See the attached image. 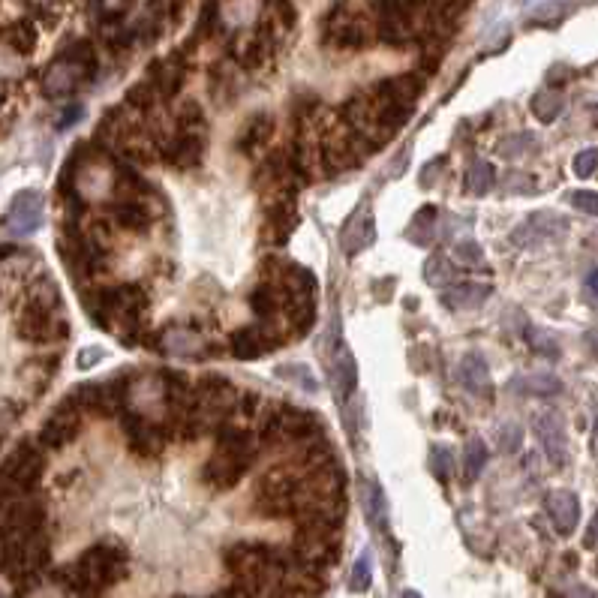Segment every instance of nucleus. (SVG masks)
I'll return each mask as SVG.
<instances>
[{
  "mask_svg": "<svg viewBox=\"0 0 598 598\" xmlns=\"http://www.w3.org/2000/svg\"><path fill=\"white\" fill-rule=\"evenodd\" d=\"M259 436L250 424L226 421L217 430V448L202 466V481L211 490H232L259 460Z\"/></svg>",
  "mask_w": 598,
  "mask_h": 598,
  "instance_id": "nucleus-1",
  "label": "nucleus"
},
{
  "mask_svg": "<svg viewBox=\"0 0 598 598\" xmlns=\"http://www.w3.org/2000/svg\"><path fill=\"white\" fill-rule=\"evenodd\" d=\"M127 574V550L118 544H94L85 550L67 571V580L79 592H103L124 580Z\"/></svg>",
  "mask_w": 598,
  "mask_h": 598,
  "instance_id": "nucleus-2",
  "label": "nucleus"
},
{
  "mask_svg": "<svg viewBox=\"0 0 598 598\" xmlns=\"http://www.w3.org/2000/svg\"><path fill=\"white\" fill-rule=\"evenodd\" d=\"M301 490H304V466L301 463L274 466L271 472H265L259 478L253 505L265 517H292V514H298Z\"/></svg>",
  "mask_w": 598,
  "mask_h": 598,
  "instance_id": "nucleus-3",
  "label": "nucleus"
},
{
  "mask_svg": "<svg viewBox=\"0 0 598 598\" xmlns=\"http://www.w3.org/2000/svg\"><path fill=\"white\" fill-rule=\"evenodd\" d=\"M97 76V55H94V46L88 40H79L73 43L70 49H64L46 70L43 76V91L46 97H70L76 94L82 85L94 82Z\"/></svg>",
  "mask_w": 598,
  "mask_h": 598,
  "instance_id": "nucleus-4",
  "label": "nucleus"
},
{
  "mask_svg": "<svg viewBox=\"0 0 598 598\" xmlns=\"http://www.w3.org/2000/svg\"><path fill=\"white\" fill-rule=\"evenodd\" d=\"M46 472V454L34 442H22L4 463H0V505L28 496L37 490Z\"/></svg>",
  "mask_w": 598,
  "mask_h": 598,
  "instance_id": "nucleus-5",
  "label": "nucleus"
},
{
  "mask_svg": "<svg viewBox=\"0 0 598 598\" xmlns=\"http://www.w3.org/2000/svg\"><path fill=\"white\" fill-rule=\"evenodd\" d=\"M121 427H124L130 451L139 457H157L169 448V439H175L166 421L148 418L145 412H139L133 406H127L121 412Z\"/></svg>",
  "mask_w": 598,
  "mask_h": 598,
  "instance_id": "nucleus-6",
  "label": "nucleus"
},
{
  "mask_svg": "<svg viewBox=\"0 0 598 598\" xmlns=\"http://www.w3.org/2000/svg\"><path fill=\"white\" fill-rule=\"evenodd\" d=\"M286 340H289V331H283L277 322H256V325L238 328L229 337V349L241 361H256V358L274 352L277 346H283Z\"/></svg>",
  "mask_w": 598,
  "mask_h": 598,
  "instance_id": "nucleus-7",
  "label": "nucleus"
},
{
  "mask_svg": "<svg viewBox=\"0 0 598 598\" xmlns=\"http://www.w3.org/2000/svg\"><path fill=\"white\" fill-rule=\"evenodd\" d=\"M325 40L337 49H364L370 43V25L349 4H337L325 19Z\"/></svg>",
  "mask_w": 598,
  "mask_h": 598,
  "instance_id": "nucleus-8",
  "label": "nucleus"
},
{
  "mask_svg": "<svg viewBox=\"0 0 598 598\" xmlns=\"http://www.w3.org/2000/svg\"><path fill=\"white\" fill-rule=\"evenodd\" d=\"M19 337L37 346L46 343H61L70 337V325L64 310H40V307H25L19 319Z\"/></svg>",
  "mask_w": 598,
  "mask_h": 598,
  "instance_id": "nucleus-9",
  "label": "nucleus"
},
{
  "mask_svg": "<svg viewBox=\"0 0 598 598\" xmlns=\"http://www.w3.org/2000/svg\"><path fill=\"white\" fill-rule=\"evenodd\" d=\"M568 232V220L556 211H535L529 214L514 232H511V244L514 247H523V250H532L538 244H547V241H556Z\"/></svg>",
  "mask_w": 598,
  "mask_h": 598,
  "instance_id": "nucleus-10",
  "label": "nucleus"
},
{
  "mask_svg": "<svg viewBox=\"0 0 598 598\" xmlns=\"http://www.w3.org/2000/svg\"><path fill=\"white\" fill-rule=\"evenodd\" d=\"M46 217V199L40 190H22L13 202L10 211L4 217V229L10 235H31L43 226Z\"/></svg>",
  "mask_w": 598,
  "mask_h": 598,
  "instance_id": "nucleus-11",
  "label": "nucleus"
},
{
  "mask_svg": "<svg viewBox=\"0 0 598 598\" xmlns=\"http://www.w3.org/2000/svg\"><path fill=\"white\" fill-rule=\"evenodd\" d=\"M79 433H82L79 406H76L73 400H67L64 406H58V409L46 418V424H43V430H40V445H43V448H52V451H61V448L70 445Z\"/></svg>",
  "mask_w": 598,
  "mask_h": 598,
  "instance_id": "nucleus-12",
  "label": "nucleus"
},
{
  "mask_svg": "<svg viewBox=\"0 0 598 598\" xmlns=\"http://www.w3.org/2000/svg\"><path fill=\"white\" fill-rule=\"evenodd\" d=\"M532 433L538 436L544 454L550 463L562 466L568 460V436H565V424H562V415L553 412V409H541L532 415Z\"/></svg>",
  "mask_w": 598,
  "mask_h": 598,
  "instance_id": "nucleus-13",
  "label": "nucleus"
},
{
  "mask_svg": "<svg viewBox=\"0 0 598 598\" xmlns=\"http://www.w3.org/2000/svg\"><path fill=\"white\" fill-rule=\"evenodd\" d=\"M160 157L172 169H193L205 157V133L175 130V136L160 142Z\"/></svg>",
  "mask_w": 598,
  "mask_h": 598,
  "instance_id": "nucleus-14",
  "label": "nucleus"
},
{
  "mask_svg": "<svg viewBox=\"0 0 598 598\" xmlns=\"http://www.w3.org/2000/svg\"><path fill=\"white\" fill-rule=\"evenodd\" d=\"M373 91H376L382 100H388V103H394V106L412 112V109L418 106L421 94H424V79H421L418 73H400V76H391V79L379 82Z\"/></svg>",
  "mask_w": 598,
  "mask_h": 598,
  "instance_id": "nucleus-15",
  "label": "nucleus"
},
{
  "mask_svg": "<svg viewBox=\"0 0 598 598\" xmlns=\"http://www.w3.org/2000/svg\"><path fill=\"white\" fill-rule=\"evenodd\" d=\"M148 79L154 82L160 100L175 97V94L184 88V82H187V58H184V52H175V55L157 61V64L148 70Z\"/></svg>",
  "mask_w": 598,
  "mask_h": 598,
  "instance_id": "nucleus-16",
  "label": "nucleus"
},
{
  "mask_svg": "<svg viewBox=\"0 0 598 598\" xmlns=\"http://www.w3.org/2000/svg\"><path fill=\"white\" fill-rule=\"evenodd\" d=\"M295 226H298L295 196H283V199H277V202L268 208V214H265V235H268V241H271L274 247H283V244L292 238Z\"/></svg>",
  "mask_w": 598,
  "mask_h": 598,
  "instance_id": "nucleus-17",
  "label": "nucleus"
},
{
  "mask_svg": "<svg viewBox=\"0 0 598 598\" xmlns=\"http://www.w3.org/2000/svg\"><path fill=\"white\" fill-rule=\"evenodd\" d=\"M544 508H547V517L553 523V529L559 535H571L580 523V502L571 490H553L547 493L544 499Z\"/></svg>",
  "mask_w": 598,
  "mask_h": 598,
  "instance_id": "nucleus-18",
  "label": "nucleus"
},
{
  "mask_svg": "<svg viewBox=\"0 0 598 598\" xmlns=\"http://www.w3.org/2000/svg\"><path fill=\"white\" fill-rule=\"evenodd\" d=\"M460 385L469 391V394H475V397H481V400H493V379H490V367H487V361H484V355L481 352H466L463 355V361H460Z\"/></svg>",
  "mask_w": 598,
  "mask_h": 598,
  "instance_id": "nucleus-19",
  "label": "nucleus"
},
{
  "mask_svg": "<svg viewBox=\"0 0 598 598\" xmlns=\"http://www.w3.org/2000/svg\"><path fill=\"white\" fill-rule=\"evenodd\" d=\"M286 304H289V295L274 280H262L250 292V310L259 316V322H277L280 313L286 316Z\"/></svg>",
  "mask_w": 598,
  "mask_h": 598,
  "instance_id": "nucleus-20",
  "label": "nucleus"
},
{
  "mask_svg": "<svg viewBox=\"0 0 598 598\" xmlns=\"http://www.w3.org/2000/svg\"><path fill=\"white\" fill-rule=\"evenodd\" d=\"M373 241H376V223H373V214H370V211H358V214L343 226L340 247H343V253L352 259V256H358L361 250H367Z\"/></svg>",
  "mask_w": 598,
  "mask_h": 598,
  "instance_id": "nucleus-21",
  "label": "nucleus"
},
{
  "mask_svg": "<svg viewBox=\"0 0 598 598\" xmlns=\"http://www.w3.org/2000/svg\"><path fill=\"white\" fill-rule=\"evenodd\" d=\"M112 214H115V223H118L121 229L136 232V235L148 232V226L154 223L151 205L142 202V199H136V196H124L121 202H115V211H112Z\"/></svg>",
  "mask_w": 598,
  "mask_h": 598,
  "instance_id": "nucleus-22",
  "label": "nucleus"
},
{
  "mask_svg": "<svg viewBox=\"0 0 598 598\" xmlns=\"http://www.w3.org/2000/svg\"><path fill=\"white\" fill-rule=\"evenodd\" d=\"M493 295V286L487 283H454L442 289V304L448 310H475Z\"/></svg>",
  "mask_w": 598,
  "mask_h": 598,
  "instance_id": "nucleus-23",
  "label": "nucleus"
},
{
  "mask_svg": "<svg viewBox=\"0 0 598 598\" xmlns=\"http://www.w3.org/2000/svg\"><path fill=\"white\" fill-rule=\"evenodd\" d=\"M154 343L169 355H193V358L205 349V340L193 328H181V325H169L166 331H160Z\"/></svg>",
  "mask_w": 598,
  "mask_h": 598,
  "instance_id": "nucleus-24",
  "label": "nucleus"
},
{
  "mask_svg": "<svg viewBox=\"0 0 598 598\" xmlns=\"http://www.w3.org/2000/svg\"><path fill=\"white\" fill-rule=\"evenodd\" d=\"M358 388V361L349 346H337L334 355V391L337 400H349Z\"/></svg>",
  "mask_w": 598,
  "mask_h": 598,
  "instance_id": "nucleus-25",
  "label": "nucleus"
},
{
  "mask_svg": "<svg viewBox=\"0 0 598 598\" xmlns=\"http://www.w3.org/2000/svg\"><path fill=\"white\" fill-rule=\"evenodd\" d=\"M286 325H289V337H295V340L307 337L310 328L316 325V295L292 298L286 304Z\"/></svg>",
  "mask_w": 598,
  "mask_h": 598,
  "instance_id": "nucleus-26",
  "label": "nucleus"
},
{
  "mask_svg": "<svg viewBox=\"0 0 598 598\" xmlns=\"http://www.w3.org/2000/svg\"><path fill=\"white\" fill-rule=\"evenodd\" d=\"M271 133H274V121H271V115H265V112L253 115V118L247 121V127L241 130L238 151H244V154H259V151L268 145Z\"/></svg>",
  "mask_w": 598,
  "mask_h": 598,
  "instance_id": "nucleus-27",
  "label": "nucleus"
},
{
  "mask_svg": "<svg viewBox=\"0 0 598 598\" xmlns=\"http://www.w3.org/2000/svg\"><path fill=\"white\" fill-rule=\"evenodd\" d=\"M361 499H364V517L370 520L373 529H385V520H388V499H385V490L376 484V481H364V490H361Z\"/></svg>",
  "mask_w": 598,
  "mask_h": 598,
  "instance_id": "nucleus-28",
  "label": "nucleus"
},
{
  "mask_svg": "<svg viewBox=\"0 0 598 598\" xmlns=\"http://www.w3.org/2000/svg\"><path fill=\"white\" fill-rule=\"evenodd\" d=\"M61 292L55 286L52 277H37L31 286H28V295H25V307H40V310H64L61 307Z\"/></svg>",
  "mask_w": 598,
  "mask_h": 598,
  "instance_id": "nucleus-29",
  "label": "nucleus"
},
{
  "mask_svg": "<svg viewBox=\"0 0 598 598\" xmlns=\"http://www.w3.org/2000/svg\"><path fill=\"white\" fill-rule=\"evenodd\" d=\"M436 220H439V208L436 205H424L412 214L409 223V241L418 247H427L436 238Z\"/></svg>",
  "mask_w": 598,
  "mask_h": 598,
  "instance_id": "nucleus-30",
  "label": "nucleus"
},
{
  "mask_svg": "<svg viewBox=\"0 0 598 598\" xmlns=\"http://www.w3.org/2000/svg\"><path fill=\"white\" fill-rule=\"evenodd\" d=\"M511 388L520 394H532V397H553L562 391V382L550 373H532V376H517L511 382Z\"/></svg>",
  "mask_w": 598,
  "mask_h": 598,
  "instance_id": "nucleus-31",
  "label": "nucleus"
},
{
  "mask_svg": "<svg viewBox=\"0 0 598 598\" xmlns=\"http://www.w3.org/2000/svg\"><path fill=\"white\" fill-rule=\"evenodd\" d=\"M529 109H532V115H535L541 124H553V121L562 115V109H565V100H562V94H559V91H553V88H544V91H538V94L529 100Z\"/></svg>",
  "mask_w": 598,
  "mask_h": 598,
  "instance_id": "nucleus-32",
  "label": "nucleus"
},
{
  "mask_svg": "<svg viewBox=\"0 0 598 598\" xmlns=\"http://www.w3.org/2000/svg\"><path fill=\"white\" fill-rule=\"evenodd\" d=\"M496 184V169L484 160H475L466 169V193L469 196H487Z\"/></svg>",
  "mask_w": 598,
  "mask_h": 598,
  "instance_id": "nucleus-33",
  "label": "nucleus"
},
{
  "mask_svg": "<svg viewBox=\"0 0 598 598\" xmlns=\"http://www.w3.org/2000/svg\"><path fill=\"white\" fill-rule=\"evenodd\" d=\"M424 280L430 283V286H451L454 280H457V268H454V262L448 259V256H442V253H433L427 262H424Z\"/></svg>",
  "mask_w": 598,
  "mask_h": 598,
  "instance_id": "nucleus-34",
  "label": "nucleus"
},
{
  "mask_svg": "<svg viewBox=\"0 0 598 598\" xmlns=\"http://www.w3.org/2000/svg\"><path fill=\"white\" fill-rule=\"evenodd\" d=\"M157 100H160V94H157V88H154V82L148 76L127 91V106L136 109V112H142V115H148L157 106Z\"/></svg>",
  "mask_w": 598,
  "mask_h": 598,
  "instance_id": "nucleus-35",
  "label": "nucleus"
},
{
  "mask_svg": "<svg viewBox=\"0 0 598 598\" xmlns=\"http://www.w3.org/2000/svg\"><path fill=\"white\" fill-rule=\"evenodd\" d=\"M175 130H190V133H205L208 121L205 112L196 100H187L178 112H175Z\"/></svg>",
  "mask_w": 598,
  "mask_h": 598,
  "instance_id": "nucleus-36",
  "label": "nucleus"
},
{
  "mask_svg": "<svg viewBox=\"0 0 598 598\" xmlns=\"http://www.w3.org/2000/svg\"><path fill=\"white\" fill-rule=\"evenodd\" d=\"M526 343H529L532 352H538V355H544V358H550V361L559 358V340H556L547 328L529 325V328H526Z\"/></svg>",
  "mask_w": 598,
  "mask_h": 598,
  "instance_id": "nucleus-37",
  "label": "nucleus"
},
{
  "mask_svg": "<svg viewBox=\"0 0 598 598\" xmlns=\"http://www.w3.org/2000/svg\"><path fill=\"white\" fill-rule=\"evenodd\" d=\"M484 463H487V445L481 439H469L466 448H463V475H466V481H475L484 472Z\"/></svg>",
  "mask_w": 598,
  "mask_h": 598,
  "instance_id": "nucleus-38",
  "label": "nucleus"
},
{
  "mask_svg": "<svg viewBox=\"0 0 598 598\" xmlns=\"http://www.w3.org/2000/svg\"><path fill=\"white\" fill-rule=\"evenodd\" d=\"M277 376L286 379V382H295L307 394L319 391V382H316V376H313V370L307 364H283V367H277Z\"/></svg>",
  "mask_w": 598,
  "mask_h": 598,
  "instance_id": "nucleus-39",
  "label": "nucleus"
},
{
  "mask_svg": "<svg viewBox=\"0 0 598 598\" xmlns=\"http://www.w3.org/2000/svg\"><path fill=\"white\" fill-rule=\"evenodd\" d=\"M370 583H373V556H370V550H364V553L355 559V565H352L349 589L361 595V592H367V589H370Z\"/></svg>",
  "mask_w": 598,
  "mask_h": 598,
  "instance_id": "nucleus-40",
  "label": "nucleus"
},
{
  "mask_svg": "<svg viewBox=\"0 0 598 598\" xmlns=\"http://www.w3.org/2000/svg\"><path fill=\"white\" fill-rule=\"evenodd\" d=\"M454 262L466 265V268H478L484 265V250L478 241H457L454 244Z\"/></svg>",
  "mask_w": 598,
  "mask_h": 598,
  "instance_id": "nucleus-41",
  "label": "nucleus"
},
{
  "mask_svg": "<svg viewBox=\"0 0 598 598\" xmlns=\"http://www.w3.org/2000/svg\"><path fill=\"white\" fill-rule=\"evenodd\" d=\"M430 469L439 481H448L451 472H454V454L445 448V445H433V454H430Z\"/></svg>",
  "mask_w": 598,
  "mask_h": 598,
  "instance_id": "nucleus-42",
  "label": "nucleus"
},
{
  "mask_svg": "<svg viewBox=\"0 0 598 598\" xmlns=\"http://www.w3.org/2000/svg\"><path fill=\"white\" fill-rule=\"evenodd\" d=\"M535 148V139H532V133H520V136H508L505 142H499V154L502 157H508V160H514L517 154H523V151H532Z\"/></svg>",
  "mask_w": 598,
  "mask_h": 598,
  "instance_id": "nucleus-43",
  "label": "nucleus"
},
{
  "mask_svg": "<svg viewBox=\"0 0 598 598\" xmlns=\"http://www.w3.org/2000/svg\"><path fill=\"white\" fill-rule=\"evenodd\" d=\"M571 169H574V175H577L580 181L592 178L595 169H598V148H586V151H580V154L574 157Z\"/></svg>",
  "mask_w": 598,
  "mask_h": 598,
  "instance_id": "nucleus-44",
  "label": "nucleus"
},
{
  "mask_svg": "<svg viewBox=\"0 0 598 598\" xmlns=\"http://www.w3.org/2000/svg\"><path fill=\"white\" fill-rule=\"evenodd\" d=\"M133 0H97V10H100V19L103 22H118L130 13Z\"/></svg>",
  "mask_w": 598,
  "mask_h": 598,
  "instance_id": "nucleus-45",
  "label": "nucleus"
},
{
  "mask_svg": "<svg viewBox=\"0 0 598 598\" xmlns=\"http://www.w3.org/2000/svg\"><path fill=\"white\" fill-rule=\"evenodd\" d=\"M571 205H574L577 211L589 214V217H598V193H592V190H577V193H571Z\"/></svg>",
  "mask_w": 598,
  "mask_h": 598,
  "instance_id": "nucleus-46",
  "label": "nucleus"
},
{
  "mask_svg": "<svg viewBox=\"0 0 598 598\" xmlns=\"http://www.w3.org/2000/svg\"><path fill=\"white\" fill-rule=\"evenodd\" d=\"M523 445V430H520V424H505L502 430H499V448L502 451H517Z\"/></svg>",
  "mask_w": 598,
  "mask_h": 598,
  "instance_id": "nucleus-47",
  "label": "nucleus"
},
{
  "mask_svg": "<svg viewBox=\"0 0 598 598\" xmlns=\"http://www.w3.org/2000/svg\"><path fill=\"white\" fill-rule=\"evenodd\" d=\"M103 361V349L100 346H88V349H82V355H79V370H91V367H97Z\"/></svg>",
  "mask_w": 598,
  "mask_h": 598,
  "instance_id": "nucleus-48",
  "label": "nucleus"
},
{
  "mask_svg": "<svg viewBox=\"0 0 598 598\" xmlns=\"http://www.w3.org/2000/svg\"><path fill=\"white\" fill-rule=\"evenodd\" d=\"M82 118H85V109H82V106H70V109H64V115L58 118V130H67V127L79 124Z\"/></svg>",
  "mask_w": 598,
  "mask_h": 598,
  "instance_id": "nucleus-49",
  "label": "nucleus"
},
{
  "mask_svg": "<svg viewBox=\"0 0 598 598\" xmlns=\"http://www.w3.org/2000/svg\"><path fill=\"white\" fill-rule=\"evenodd\" d=\"M553 598H598V589H589V586H568V589L556 592Z\"/></svg>",
  "mask_w": 598,
  "mask_h": 598,
  "instance_id": "nucleus-50",
  "label": "nucleus"
},
{
  "mask_svg": "<svg viewBox=\"0 0 598 598\" xmlns=\"http://www.w3.org/2000/svg\"><path fill=\"white\" fill-rule=\"evenodd\" d=\"M445 169V157H439L436 163H430V166H424V172H421V187H433V175L439 178V172Z\"/></svg>",
  "mask_w": 598,
  "mask_h": 598,
  "instance_id": "nucleus-51",
  "label": "nucleus"
},
{
  "mask_svg": "<svg viewBox=\"0 0 598 598\" xmlns=\"http://www.w3.org/2000/svg\"><path fill=\"white\" fill-rule=\"evenodd\" d=\"M409 154H412V145H406L400 154H397V163H394V169H388V178H400L403 175V169H406V160H409Z\"/></svg>",
  "mask_w": 598,
  "mask_h": 598,
  "instance_id": "nucleus-52",
  "label": "nucleus"
},
{
  "mask_svg": "<svg viewBox=\"0 0 598 598\" xmlns=\"http://www.w3.org/2000/svg\"><path fill=\"white\" fill-rule=\"evenodd\" d=\"M598 544V511L595 517L589 520V529H586V547H595Z\"/></svg>",
  "mask_w": 598,
  "mask_h": 598,
  "instance_id": "nucleus-53",
  "label": "nucleus"
},
{
  "mask_svg": "<svg viewBox=\"0 0 598 598\" xmlns=\"http://www.w3.org/2000/svg\"><path fill=\"white\" fill-rule=\"evenodd\" d=\"M583 340H586V346H589V352H592V355H598V328H589V331H586V337H583Z\"/></svg>",
  "mask_w": 598,
  "mask_h": 598,
  "instance_id": "nucleus-54",
  "label": "nucleus"
},
{
  "mask_svg": "<svg viewBox=\"0 0 598 598\" xmlns=\"http://www.w3.org/2000/svg\"><path fill=\"white\" fill-rule=\"evenodd\" d=\"M586 292H589L592 298H598V271H589V277H586Z\"/></svg>",
  "mask_w": 598,
  "mask_h": 598,
  "instance_id": "nucleus-55",
  "label": "nucleus"
},
{
  "mask_svg": "<svg viewBox=\"0 0 598 598\" xmlns=\"http://www.w3.org/2000/svg\"><path fill=\"white\" fill-rule=\"evenodd\" d=\"M403 598H421V592H415V589H406V592H403Z\"/></svg>",
  "mask_w": 598,
  "mask_h": 598,
  "instance_id": "nucleus-56",
  "label": "nucleus"
}]
</instances>
